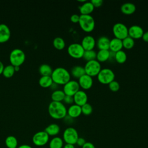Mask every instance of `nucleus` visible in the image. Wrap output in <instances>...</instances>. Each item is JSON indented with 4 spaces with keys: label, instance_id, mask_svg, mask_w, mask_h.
I'll return each mask as SVG.
<instances>
[{
    "label": "nucleus",
    "instance_id": "4",
    "mask_svg": "<svg viewBox=\"0 0 148 148\" xmlns=\"http://www.w3.org/2000/svg\"><path fill=\"white\" fill-rule=\"evenodd\" d=\"M25 55L24 52L20 49H14L11 51L9 55L10 65L13 66H20L25 61Z\"/></svg>",
    "mask_w": 148,
    "mask_h": 148
},
{
    "label": "nucleus",
    "instance_id": "11",
    "mask_svg": "<svg viewBox=\"0 0 148 148\" xmlns=\"http://www.w3.org/2000/svg\"><path fill=\"white\" fill-rule=\"evenodd\" d=\"M79 90L80 87L77 81L75 80H70L64 85L62 91L65 95L73 97Z\"/></svg>",
    "mask_w": 148,
    "mask_h": 148
},
{
    "label": "nucleus",
    "instance_id": "8",
    "mask_svg": "<svg viewBox=\"0 0 148 148\" xmlns=\"http://www.w3.org/2000/svg\"><path fill=\"white\" fill-rule=\"evenodd\" d=\"M112 32L114 38L120 40H123L128 36V28L121 23L114 24L112 28Z\"/></svg>",
    "mask_w": 148,
    "mask_h": 148
},
{
    "label": "nucleus",
    "instance_id": "1",
    "mask_svg": "<svg viewBox=\"0 0 148 148\" xmlns=\"http://www.w3.org/2000/svg\"><path fill=\"white\" fill-rule=\"evenodd\" d=\"M48 113L54 119H63L67 115V109L62 102L51 101L48 106Z\"/></svg>",
    "mask_w": 148,
    "mask_h": 148
},
{
    "label": "nucleus",
    "instance_id": "23",
    "mask_svg": "<svg viewBox=\"0 0 148 148\" xmlns=\"http://www.w3.org/2000/svg\"><path fill=\"white\" fill-rule=\"evenodd\" d=\"M44 131L49 135V136H55L60 133V127L57 124L52 123L47 125Z\"/></svg>",
    "mask_w": 148,
    "mask_h": 148
},
{
    "label": "nucleus",
    "instance_id": "9",
    "mask_svg": "<svg viewBox=\"0 0 148 148\" xmlns=\"http://www.w3.org/2000/svg\"><path fill=\"white\" fill-rule=\"evenodd\" d=\"M84 50L80 43H73L69 45L67 49V52L70 57L75 59L83 58Z\"/></svg>",
    "mask_w": 148,
    "mask_h": 148
},
{
    "label": "nucleus",
    "instance_id": "41",
    "mask_svg": "<svg viewBox=\"0 0 148 148\" xmlns=\"http://www.w3.org/2000/svg\"><path fill=\"white\" fill-rule=\"evenodd\" d=\"M82 148H95V147L91 142H86V143L82 147Z\"/></svg>",
    "mask_w": 148,
    "mask_h": 148
},
{
    "label": "nucleus",
    "instance_id": "43",
    "mask_svg": "<svg viewBox=\"0 0 148 148\" xmlns=\"http://www.w3.org/2000/svg\"><path fill=\"white\" fill-rule=\"evenodd\" d=\"M17 148H32V147L29 145L23 144V145H20Z\"/></svg>",
    "mask_w": 148,
    "mask_h": 148
},
{
    "label": "nucleus",
    "instance_id": "29",
    "mask_svg": "<svg viewBox=\"0 0 148 148\" xmlns=\"http://www.w3.org/2000/svg\"><path fill=\"white\" fill-rule=\"evenodd\" d=\"M5 143L8 148H17V139L15 136L13 135H9L7 136L5 139Z\"/></svg>",
    "mask_w": 148,
    "mask_h": 148
},
{
    "label": "nucleus",
    "instance_id": "31",
    "mask_svg": "<svg viewBox=\"0 0 148 148\" xmlns=\"http://www.w3.org/2000/svg\"><path fill=\"white\" fill-rule=\"evenodd\" d=\"M53 45L55 49L58 50L64 49L65 47V42L64 39L61 37H56L53 39Z\"/></svg>",
    "mask_w": 148,
    "mask_h": 148
},
{
    "label": "nucleus",
    "instance_id": "25",
    "mask_svg": "<svg viewBox=\"0 0 148 148\" xmlns=\"http://www.w3.org/2000/svg\"><path fill=\"white\" fill-rule=\"evenodd\" d=\"M49 148H63L64 140L59 136L53 137L49 142Z\"/></svg>",
    "mask_w": 148,
    "mask_h": 148
},
{
    "label": "nucleus",
    "instance_id": "18",
    "mask_svg": "<svg viewBox=\"0 0 148 148\" xmlns=\"http://www.w3.org/2000/svg\"><path fill=\"white\" fill-rule=\"evenodd\" d=\"M81 106H78L75 103L69 106L67 109V115L72 119L77 118L82 114Z\"/></svg>",
    "mask_w": 148,
    "mask_h": 148
},
{
    "label": "nucleus",
    "instance_id": "46",
    "mask_svg": "<svg viewBox=\"0 0 148 148\" xmlns=\"http://www.w3.org/2000/svg\"><path fill=\"white\" fill-rule=\"evenodd\" d=\"M4 68H5V66L3 65V64L1 61H0V75L2 74Z\"/></svg>",
    "mask_w": 148,
    "mask_h": 148
},
{
    "label": "nucleus",
    "instance_id": "47",
    "mask_svg": "<svg viewBox=\"0 0 148 148\" xmlns=\"http://www.w3.org/2000/svg\"><path fill=\"white\" fill-rule=\"evenodd\" d=\"M14 71L15 72H17V71H18L19 69H20V66H14Z\"/></svg>",
    "mask_w": 148,
    "mask_h": 148
},
{
    "label": "nucleus",
    "instance_id": "30",
    "mask_svg": "<svg viewBox=\"0 0 148 148\" xmlns=\"http://www.w3.org/2000/svg\"><path fill=\"white\" fill-rule=\"evenodd\" d=\"M114 60L119 64H124L127 58V54L123 50L114 53Z\"/></svg>",
    "mask_w": 148,
    "mask_h": 148
},
{
    "label": "nucleus",
    "instance_id": "40",
    "mask_svg": "<svg viewBox=\"0 0 148 148\" xmlns=\"http://www.w3.org/2000/svg\"><path fill=\"white\" fill-rule=\"evenodd\" d=\"M86 141L84 138H83L82 137H79L76 144L79 147H82L86 143Z\"/></svg>",
    "mask_w": 148,
    "mask_h": 148
},
{
    "label": "nucleus",
    "instance_id": "20",
    "mask_svg": "<svg viewBox=\"0 0 148 148\" xmlns=\"http://www.w3.org/2000/svg\"><path fill=\"white\" fill-rule=\"evenodd\" d=\"M79 9L81 15H90L94 11V7L90 1H86L79 6Z\"/></svg>",
    "mask_w": 148,
    "mask_h": 148
},
{
    "label": "nucleus",
    "instance_id": "17",
    "mask_svg": "<svg viewBox=\"0 0 148 148\" xmlns=\"http://www.w3.org/2000/svg\"><path fill=\"white\" fill-rule=\"evenodd\" d=\"M123 48L122 40L114 38L110 40L109 50L112 53H116L120 51Z\"/></svg>",
    "mask_w": 148,
    "mask_h": 148
},
{
    "label": "nucleus",
    "instance_id": "24",
    "mask_svg": "<svg viewBox=\"0 0 148 148\" xmlns=\"http://www.w3.org/2000/svg\"><path fill=\"white\" fill-rule=\"evenodd\" d=\"M110 51L109 50H100L97 53L96 60L99 62H104L109 60Z\"/></svg>",
    "mask_w": 148,
    "mask_h": 148
},
{
    "label": "nucleus",
    "instance_id": "35",
    "mask_svg": "<svg viewBox=\"0 0 148 148\" xmlns=\"http://www.w3.org/2000/svg\"><path fill=\"white\" fill-rule=\"evenodd\" d=\"M81 109H82V113L85 116L90 115L92 113L93 110L92 106L88 103H86V104L82 106Z\"/></svg>",
    "mask_w": 148,
    "mask_h": 148
},
{
    "label": "nucleus",
    "instance_id": "2",
    "mask_svg": "<svg viewBox=\"0 0 148 148\" xmlns=\"http://www.w3.org/2000/svg\"><path fill=\"white\" fill-rule=\"evenodd\" d=\"M51 77L53 83L57 85H64L71 80L70 72L63 67H58L53 70Z\"/></svg>",
    "mask_w": 148,
    "mask_h": 148
},
{
    "label": "nucleus",
    "instance_id": "21",
    "mask_svg": "<svg viewBox=\"0 0 148 148\" xmlns=\"http://www.w3.org/2000/svg\"><path fill=\"white\" fill-rule=\"evenodd\" d=\"M120 10L124 14L131 15L135 12L136 6L132 3L126 2L121 6Z\"/></svg>",
    "mask_w": 148,
    "mask_h": 148
},
{
    "label": "nucleus",
    "instance_id": "5",
    "mask_svg": "<svg viewBox=\"0 0 148 148\" xmlns=\"http://www.w3.org/2000/svg\"><path fill=\"white\" fill-rule=\"evenodd\" d=\"M98 81L102 84H109L110 82L114 80L115 74L110 68L101 69L97 76Z\"/></svg>",
    "mask_w": 148,
    "mask_h": 148
},
{
    "label": "nucleus",
    "instance_id": "33",
    "mask_svg": "<svg viewBox=\"0 0 148 148\" xmlns=\"http://www.w3.org/2000/svg\"><path fill=\"white\" fill-rule=\"evenodd\" d=\"M14 72V67L12 65H8L5 66L2 72V75L4 77L6 78H10L13 76Z\"/></svg>",
    "mask_w": 148,
    "mask_h": 148
},
{
    "label": "nucleus",
    "instance_id": "45",
    "mask_svg": "<svg viewBox=\"0 0 148 148\" xmlns=\"http://www.w3.org/2000/svg\"><path fill=\"white\" fill-rule=\"evenodd\" d=\"M58 86V85H57V84L53 83L51 84V86H50V88H51L52 90H53L54 91H55V90H58V89H57V88Z\"/></svg>",
    "mask_w": 148,
    "mask_h": 148
},
{
    "label": "nucleus",
    "instance_id": "16",
    "mask_svg": "<svg viewBox=\"0 0 148 148\" xmlns=\"http://www.w3.org/2000/svg\"><path fill=\"white\" fill-rule=\"evenodd\" d=\"M10 30L7 25L0 24V43L8 42L10 38Z\"/></svg>",
    "mask_w": 148,
    "mask_h": 148
},
{
    "label": "nucleus",
    "instance_id": "37",
    "mask_svg": "<svg viewBox=\"0 0 148 148\" xmlns=\"http://www.w3.org/2000/svg\"><path fill=\"white\" fill-rule=\"evenodd\" d=\"M63 102L68 105H72L74 103V101H73V98L72 96H69V95H65Z\"/></svg>",
    "mask_w": 148,
    "mask_h": 148
},
{
    "label": "nucleus",
    "instance_id": "26",
    "mask_svg": "<svg viewBox=\"0 0 148 148\" xmlns=\"http://www.w3.org/2000/svg\"><path fill=\"white\" fill-rule=\"evenodd\" d=\"M53 69L51 66L47 64H43L40 65L39 68V72L41 76H50L53 72Z\"/></svg>",
    "mask_w": 148,
    "mask_h": 148
},
{
    "label": "nucleus",
    "instance_id": "38",
    "mask_svg": "<svg viewBox=\"0 0 148 148\" xmlns=\"http://www.w3.org/2000/svg\"><path fill=\"white\" fill-rule=\"evenodd\" d=\"M90 2L94 6V8L101 7L103 3V1L102 0H92Z\"/></svg>",
    "mask_w": 148,
    "mask_h": 148
},
{
    "label": "nucleus",
    "instance_id": "15",
    "mask_svg": "<svg viewBox=\"0 0 148 148\" xmlns=\"http://www.w3.org/2000/svg\"><path fill=\"white\" fill-rule=\"evenodd\" d=\"M74 103L82 106L83 105L87 103L88 96L86 92L82 90H79L73 96Z\"/></svg>",
    "mask_w": 148,
    "mask_h": 148
},
{
    "label": "nucleus",
    "instance_id": "22",
    "mask_svg": "<svg viewBox=\"0 0 148 148\" xmlns=\"http://www.w3.org/2000/svg\"><path fill=\"white\" fill-rule=\"evenodd\" d=\"M70 74L71 76H72L73 78L79 79L80 77L85 75L86 73L83 66L80 65H76L71 68Z\"/></svg>",
    "mask_w": 148,
    "mask_h": 148
},
{
    "label": "nucleus",
    "instance_id": "44",
    "mask_svg": "<svg viewBox=\"0 0 148 148\" xmlns=\"http://www.w3.org/2000/svg\"><path fill=\"white\" fill-rule=\"evenodd\" d=\"M63 148H75V147L74 145L66 143L65 145H64Z\"/></svg>",
    "mask_w": 148,
    "mask_h": 148
},
{
    "label": "nucleus",
    "instance_id": "7",
    "mask_svg": "<svg viewBox=\"0 0 148 148\" xmlns=\"http://www.w3.org/2000/svg\"><path fill=\"white\" fill-rule=\"evenodd\" d=\"M79 134L77 130L73 127L66 128L63 132L62 139L65 143L75 145L79 138Z\"/></svg>",
    "mask_w": 148,
    "mask_h": 148
},
{
    "label": "nucleus",
    "instance_id": "19",
    "mask_svg": "<svg viewBox=\"0 0 148 148\" xmlns=\"http://www.w3.org/2000/svg\"><path fill=\"white\" fill-rule=\"evenodd\" d=\"M110 39L105 36L99 37L96 41V46L100 50H109V49Z\"/></svg>",
    "mask_w": 148,
    "mask_h": 148
},
{
    "label": "nucleus",
    "instance_id": "36",
    "mask_svg": "<svg viewBox=\"0 0 148 148\" xmlns=\"http://www.w3.org/2000/svg\"><path fill=\"white\" fill-rule=\"evenodd\" d=\"M109 88L113 92H116L120 89V84L118 82L113 80L108 84Z\"/></svg>",
    "mask_w": 148,
    "mask_h": 148
},
{
    "label": "nucleus",
    "instance_id": "13",
    "mask_svg": "<svg viewBox=\"0 0 148 148\" xmlns=\"http://www.w3.org/2000/svg\"><path fill=\"white\" fill-rule=\"evenodd\" d=\"M80 44L85 51L94 50L96 46V40L92 36L86 35L83 37Z\"/></svg>",
    "mask_w": 148,
    "mask_h": 148
},
{
    "label": "nucleus",
    "instance_id": "27",
    "mask_svg": "<svg viewBox=\"0 0 148 148\" xmlns=\"http://www.w3.org/2000/svg\"><path fill=\"white\" fill-rule=\"evenodd\" d=\"M53 83V80L50 76H41L39 80V84L43 88L50 87L51 84Z\"/></svg>",
    "mask_w": 148,
    "mask_h": 148
},
{
    "label": "nucleus",
    "instance_id": "28",
    "mask_svg": "<svg viewBox=\"0 0 148 148\" xmlns=\"http://www.w3.org/2000/svg\"><path fill=\"white\" fill-rule=\"evenodd\" d=\"M65 96V94L62 90H57L53 91L51 95V98L52 101L62 102L63 101Z\"/></svg>",
    "mask_w": 148,
    "mask_h": 148
},
{
    "label": "nucleus",
    "instance_id": "10",
    "mask_svg": "<svg viewBox=\"0 0 148 148\" xmlns=\"http://www.w3.org/2000/svg\"><path fill=\"white\" fill-rule=\"evenodd\" d=\"M32 140L36 146L42 147L49 142V136L45 131H38L33 135Z\"/></svg>",
    "mask_w": 148,
    "mask_h": 148
},
{
    "label": "nucleus",
    "instance_id": "3",
    "mask_svg": "<svg viewBox=\"0 0 148 148\" xmlns=\"http://www.w3.org/2000/svg\"><path fill=\"white\" fill-rule=\"evenodd\" d=\"M80 28L85 32H92L95 26V20L91 15H80L78 23Z\"/></svg>",
    "mask_w": 148,
    "mask_h": 148
},
{
    "label": "nucleus",
    "instance_id": "34",
    "mask_svg": "<svg viewBox=\"0 0 148 148\" xmlns=\"http://www.w3.org/2000/svg\"><path fill=\"white\" fill-rule=\"evenodd\" d=\"M122 43H123V47L127 50L131 49L132 48L134 47L135 45L134 39H132L129 36H127V38L122 40Z\"/></svg>",
    "mask_w": 148,
    "mask_h": 148
},
{
    "label": "nucleus",
    "instance_id": "32",
    "mask_svg": "<svg viewBox=\"0 0 148 148\" xmlns=\"http://www.w3.org/2000/svg\"><path fill=\"white\" fill-rule=\"evenodd\" d=\"M97 57V52L94 50L84 51L83 58L86 61V62L95 60Z\"/></svg>",
    "mask_w": 148,
    "mask_h": 148
},
{
    "label": "nucleus",
    "instance_id": "48",
    "mask_svg": "<svg viewBox=\"0 0 148 148\" xmlns=\"http://www.w3.org/2000/svg\"><path fill=\"white\" fill-rule=\"evenodd\" d=\"M40 148H46V147H40Z\"/></svg>",
    "mask_w": 148,
    "mask_h": 148
},
{
    "label": "nucleus",
    "instance_id": "14",
    "mask_svg": "<svg viewBox=\"0 0 148 148\" xmlns=\"http://www.w3.org/2000/svg\"><path fill=\"white\" fill-rule=\"evenodd\" d=\"M143 33V28L139 25H133L128 28V36L133 39L142 38Z\"/></svg>",
    "mask_w": 148,
    "mask_h": 148
},
{
    "label": "nucleus",
    "instance_id": "39",
    "mask_svg": "<svg viewBox=\"0 0 148 148\" xmlns=\"http://www.w3.org/2000/svg\"><path fill=\"white\" fill-rule=\"evenodd\" d=\"M80 18V16L76 14H72L70 17V20L73 23H78Z\"/></svg>",
    "mask_w": 148,
    "mask_h": 148
},
{
    "label": "nucleus",
    "instance_id": "42",
    "mask_svg": "<svg viewBox=\"0 0 148 148\" xmlns=\"http://www.w3.org/2000/svg\"><path fill=\"white\" fill-rule=\"evenodd\" d=\"M142 39H143V40L146 43H148V31L146 32H144L142 38Z\"/></svg>",
    "mask_w": 148,
    "mask_h": 148
},
{
    "label": "nucleus",
    "instance_id": "12",
    "mask_svg": "<svg viewBox=\"0 0 148 148\" xmlns=\"http://www.w3.org/2000/svg\"><path fill=\"white\" fill-rule=\"evenodd\" d=\"M77 82L82 90H88L92 86L93 79L92 77L85 74L78 79Z\"/></svg>",
    "mask_w": 148,
    "mask_h": 148
},
{
    "label": "nucleus",
    "instance_id": "6",
    "mask_svg": "<svg viewBox=\"0 0 148 148\" xmlns=\"http://www.w3.org/2000/svg\"><path fill=\"white\" fill-rule=\"evenodd\" d=\"M84 68L86 74L92 77L97 76L102 69L101 63L96 60L86 62Z\"/></svg>",
    "mask_w": 148,
    "mask_h": 148
}]
</instances>
